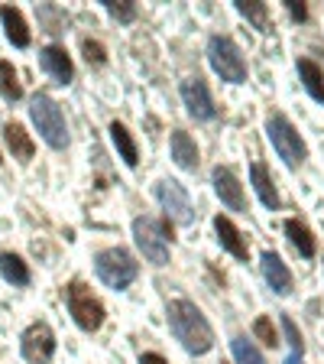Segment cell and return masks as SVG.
Instances as JSON below:
<instances>
[{
	"label": "cell",
	"mask_w": 324,
	"mask_h": 364,
	"mask_svg": "<svg viewBox=\"0 0 324 364\" xmlns=\"http://www.w3.org/2000/svg\"><path fill=\"white\" fill-rule=\"evenodd\" d=\"M166 316H169L172 335L181 341V348L189 351V355H208V351L214 348V332L195 303H189V299H172V303L166 306Z\"/></svg>",
	"instance_id": "cell-1"
},
{
	"label": "cell",
	"mask_w": 324,
	"mask_h": 364,
	"mask_svg": "<svg viewBox=\"0 0 324 364\" xmlns=\"http://www.w3.org/2000/svg\"><path fill=\"white\" fill-rule=\"evenodd\" d=\"M266 134H269L272 146H276V153H279L282 159H286V166H302L305 156H308V146H305L302 134L295 130V124L289 121L286 114L272 111L269 117H266Z\"/></svg>",
	"instance_id": "cell-2"
},
{
	"label": "cell",
	"mask_w": 324,
	"mask_h": 364,
	"mask_svg": "<svg viewBox=\"0 0 324 364\" xmlns=\"http://www.w3.org/2000/svg\"><path fill=\"white\" fill-rule=\"evenodd\" d=\"M94 273H98V280L111 289H127L130 283L136 280V273H140V264L133 260V254L123 247H107L101 250L98 257H94Z\"/></svg>",
	"instance_id": "cell-3"
},
{
	"label": "cell",
	"mask_w": 324,
	"mask_h": 364,
	"mask_svg": "<svg viewBox=\"0 0 324 364\" xmlns=\"http://www.w3.org/2000/svg\"><path fill=\"white\" fill-rule=\"evenodd\" d=\"M30 117L33 124L39 127V134H43V140L52 150H65L68 146V127H65V114H62V107L55 105L49 95H36V98L30 101Z\"/></svg>",
	"instance_id": "cell-4"
},
{
	"label": "cell",
	"mask_w": 324,
	"mask_h": 364,
	"mask_svg": "<svg viewBox=\"0 0 324 364\" xmlns=\"http://www.w3.org/2000/svg\"><path fill=\"white\" fill-rule=\"evenodd\" d=\"M133 237L136 247L143 250V257L150 264L162 267L169 264V241H172V225L169 221H156V218H136L133 221Z\"/></svg>",
	"instance_id": "cell-5"
},
{
	"label": "cell",
	"mask_w": 324,
	"mask_h": 364,
	"mask_svg": "<svg viewBox=\"0 0 324 364\" xmlns=\"http://www.w3.org/2000/svg\"><path fill=\"white\" fill-rule=\"evenodd\" d=\"M208 62H211V68L220 75V82H230V85L247 82V62H243L240 46L230 36L208 39Z\"/></svg>",
	"instance_id": "cell-6"
},
{
	"label": "cell",
	"mask_w": 324,
	"mask_h": 364,
	"mask_svg": "<svg viewBox=\"0 0 324 364\" xmlns=\"http://www.w3.org/2000/svg\"><path fill=\"white\" fill-rule=\"evenodd\" d=\"M65 303H68V312L75 318V326L84 328V332H98L104 326V303L98 296L91 293L82 280L68 283L65 287Z\"/></svg>",
	"instance_id": "cell-7"
},
{
	"label": "cell",
	"mask_w": 324,
	"mask_h": 364,
	"mask_svg": "<svg viewBox=\"0 0 324 364\" xmlns=\"http://www.w3.org/2000/svg\"><path fill=\"white\" fill-rule=\"evenodd\" d=\"M156 198L162 205V212H166V221H179V225H191L195 212H191V198L185 192V186L175 179H159L156 182Z\"/></svg>",
	"instance_id": "cell-8"
},
{
	"label": "cell",
	"mask_w": 324,
	"mask_h": 364,
	"mask_svg": "<svg viewBox=\"0 0 324 364\" xmlns=\"http://www.w3.org/2000/svg\"><path fill=\"white\" fill-rule=\"evenodd\" d=\"M20 348H23V358H26V361H33V364L52 361V355H55V335H52V328L45 326V322L30 326L26 332H23V338H20Z\"/></svg>",
	"instance_id": "cell-9"
},
{
	"label": "cell",
	"mask_w": 324,
	"mask_h": 364,
	"mask_svg": "<svg viewBox=\"0 0 324 364\" xmlns=\"http://www.w3.org/2000/svg\"><path fill=\"white\" fill-rule=\"evenodd\" d=\"M181 101H185V107H189V114L195 121H211L214 114H218L204 78H185V82H181Z\"/></svg>",
	"instance_id": "cell-10"
},
{
	"label": "cell",
	"mask_w": 324,
	"mask_h": 364,
	"mask_svg": "<svg viewBox=\"0 0 324 364\" xmlns=\"http://www.w3.org/2000/svg\"><path fill=\"white\" fill-rule=\"evenodd\" d=\"M211 179H214V192H218V198L227 205V208H234V212H243V208H247V202H243V186H240L234 169L214 166Z\"/></svg>",
	"instance_id": "cell-11"
},
{
	"label": "cell",
	"mask_w": 324,
	"mask_h": 364,
	"mask_svg": "<svg viewBox=\"0 0 324 364\" xmlns=\"http://www.w3.org/2000/svg\"><path fill=\"white\" fill-rule=\"evenodd\" d=\"M259 267H263L266 283H269L276 293H279V296L292 293V273H289V267L282 264V257L276 254V250H263V257H259Z\"/></svg>",
	"instance_id": "cell-12"
},
{
	"label": "cell",
	"mask_w": 324,
	"mask_h": 364,
	"mask_svg": "<svg viewBox=\"0 0 324 364\" xmlns=\"http://www.w3.org/2000/svg\"><path fill=\"white\" fill-rule=\"evenodd\" d=\"M214 231H218V241H220V247H224L227 254H234L237 260L250 257L247 241H243V235L237 231V225L227 218V215H218V218H214Z\"/></svg>",
	"instance_id": "cell-13"
},
{
	"label": "cell",
	"mask_w": 324,
	"mask_h": 364,
	"mask_svg": "<svg viewBox=\"0 0 324 364\" xmlns=\"http://www.w3.org/2000/svg\"><path fill=\"white\" fill-rule=\"evenodd\" d=\"M39 62H43V68H45V72H49V75H52L59 85H68V82H72V75H75V68H72V59H68V53L62 49V46H45L43 53H39Z\"/></svg>",
	"instance_id": "cell-14"
},
{
	"label": "cell",
	"mask_w": 324,
	"mask_h": 364,
	"mask_svg": "<svg viewBox=\"0 0 324 364\" xmlns=\"http://www.w3.org/2000/svg\"><path fill=\"white\" fill-rule=\"evenodd\" d=\"M286 237H289V244H292L302 257H315V250H318V241H315V235H311V228L305 225V221H298V218H289L286 225Z\"/></svg>",
	"instance_id": "cell-15"
},
{
	"label": "cell",
	"mask_w": 324,
	"mask_h": 364,
	"mask_svg": "<svg viewBox=\"0 0 324 364\" xmlns=\"http://www.w3.org/2000/svg\"><path fill=\"white\" fill-rule=\"evenodd\" d=\"M4 134H7V146H10V153H13V159L30 163L33 153H36V144L30 140L26 127H23V124H16V121H10L7 127H4Z\"/></svg>",
	"instance_id": "cell-16"
},
{
	"label": "cell",
	"mask_w": 324,
	"mask_h": 364,
	"mask_svg": "<svg viewBox=\"0 0 324 364\" xmlns=\"http://www.w3.org/2000/svg\"><path fill=\"white\" fill-rule=\"evenodd\" d=\"M0 20H4V30H7V39L13 46H20V49H26L30 46V30H26V20H23V14L16 7H0Z\"/></svg>",
	"instance_id": "cell-17"
},
{
	"label": "cell",
	"mask_w": 324,
	"mask_h": 364,
	"mask_svg": "<svg viewBox=\"0 0 324 364\" xmlns=\"http://www.w3.org/2000/svg\"><path fill=\"white\" fill-rule=\"evenodd\" d=\"M250 176H253V189H257L259 202H263L266 208H272V212H276V208H279V192H276V186H272L266 166H263V163H253V166H250Z\"/></svg>",
	"instance_id": "cell-18"
},
{
	"label": "cell",
	"mask_w": 324,
	"mask_h": 364,
	"mask_svg": "<svg viewBox=\"0 0 324 364\" xmlns=\"http://www.w3.org/2000/svg\"><path fill=\"white\" fill-rule=\"evenodd\" d=\"M172 159L181 169H195L198 166V146L185 130H172Z\"/></svg>",
	"instance_id": "cell-19"
},
{
	"label": "cell",
	"mask_w": 324,
	"mask_h": 364,
	"mask_svg": "<svg viewBox=\"0 0 324 364\" xmlns=\"http://www.w3.org/2000/svg\"><path fill=\"white\" fill-rule=\"evenodd\" d=\"M298 75H302V85L318 105H324V72L318 62L311 59H298Z\"/></svg>",
	"instance_id": "cell-20"
},
{
	"label": "cell",
	"mask_w": 324,
	"mask_h": 364,
	"mask_svg": "<svg viewBox=\"0 0 324 364\" xmlns=\"http://www.w3.org/2000/svg\"><path fill=\"white\" fill-rule=\"evenodd\" d=\"M111 140H113V146H117V153H121V159L127 163V166H136V163H140V150H136V140L130 136V130L123 127L121 121L111 124Z\"/></svg>",
	"instance_id": "cell-21"
},
{
	"label": "cell",
	"mask_w": 324,
	"mask_h": 364,
	"mask_svg": "<svg viewBox=\"0 0 324 364\" xmlns=\"http://www.w3.org/2000/svg\"><path fill=\"white\" fill-rule=\"evenodd\" d=\"M0 273H4V280L13 283V287H26V283H30V267L23 264L16 254H10V250L0 254Z\"/></svg>",
	"instance_id": "cell-22"
},
{
	"label": "cell",
	"mask_w": 324,
	"mask_h": 364,
	"mask_svg": "<svg viewBox=\"0 0 324 364\" xmlns=\"http://www.w3.org/2000/svg\"><path fill=\"white\" fill-rule=\"evenodd\" d=\"M237 10H240V16H247L259 33H269V7H266V4H259V0H237Z\"/></svg>",
	"instance_id": "cell-23"
},
{
	"label": "cell",
	"mask_w": 324,
	"mask_h": 364,
	"mask_svg": "<svg viewBox=\"0 0 324 364\" xmlns=\"http://www.w3.org/2000/svg\"><path fill=\"white\" fill-rule=\"evenodd\" d=\"M230 351H234V361L237 364H266V358L259 355V348L253 345V341L243 338V335L230 338Z\"/></svg>",
	"instance_id": "cell-24"
},
{
	"label": "cell",
	"mask_w": 324,
	"mask_h": 364,
	"mask_svg": "<svg viewBox=\"0 0 324 364\" xmlns=\"http://www.w3.org/2000/svg\"><path fill=\"white\" fill-rule=\"evenodd\" d=\"M0 95L7 101H20L23 98V85L16 78V68L10 62H0Z\"/></svg>",
	"instance_id": "cell-25"
},
{
	"label": "cell",
	"mask_w": 324,
	"mask_h": 364,
	"mask_svg": "<svg viewBox=\"0 0 324 364\" xmlns=\"http://www.w3.org/2000/svg\"><path fill=\"white\" fill-rule=\"evenodd\" d=\"M101 4H104V10L117 23H133L136 20V4L133 0H101Z\"/></svg>",
	"instance_id": "cell-26"
},
{
	"label": "cell",
	"mask_w": 324,
	"mask_h": 364,
	"mask_svg": "<svg viewBox=\"0 0 324 364\" xmlns=\"http://www.w3.org/2000/svg\"><path fill=\"white\" fill-rule=\"evenodd\" d=\"M253 335H257L263 345H269V348H276V345H279V335H276V328H272V318L269 316H259L257 322H253Z\"/></svg>",
	"instance_id": "cell-27"
},
{
	"label": "cell",
	"mask_w": 324,
	"mask_h": 364,
	"mask_svg": "<svg viewBox=\"0 0 324 364\" xmlns=\"http://www.w3.org/2000/svg\"><path fill=\"white\" fill-rule=\"evenodd\" d=\"M282 332H286V338H289V345H292V351L295 355H302V348H305V341H302V332L295 328V322L289 316H282Z\"/></svg>",
	"instance_id": "cell-28"
},
{
	"label": "cell",
	"mask_w": 324,
	"mask_h": 364,
	"mask_svg": "<svg viewBox=\"0 0 324 364\" xmlns=\"http://www.w3.org/2000/svg\"><path fill=\"white\" fill-rule=\"evenodd\" d=\"M84 59H88V65H104L107 62V53H104V46L94 43V39H84Z\"/></svg>",
	"instance_id": "cell-29"
},
{
	"label": "cell",
	"mask_w": 324,
	"mask_h": 364,
	"mask_svg": "<svg viewBox=\"0 0 324 364\" xmlns=\"http://www.w3.org/2000/svg\"><path fill=\"white\" fill-rule=\"evenodd\" d=\"M286 10H289V16H292V20H308V7H305V4H295V0H289L286 4Z\"/></svg>",
	"instance_id": "cell-30"
},
{
	"label": "cell",
	"mask_w": 324,
	"mask_h": 364,
	"mask_svg": "<svg viewBox=\"0 0 324 364\" xmlns=\"http://www.w3.org/2000/svg\"><path fill=\"white\" fill-rule=\"evenodd\" d=\"M140 364H169L162 355H156V351H146V355H140Z\"/></svg>",
	"instance_id": "cell-31"
},
{
	"label": "cell",
	"mask_w": 324,
	"mask_h": 364,
	"mask_svg": "<svg viewBox=\"0 0 324 364\" xmlns=\"http://www.w3.org/2000/svg\"><path fill=\"white\" fill-rule=\"evenodd\" d=\"M286 364H302V355H292V358H289Z\"/></svg>",
	"instance_id": "cell-32"
},
{
	"label": "cell",
	"mask_w": 324,
	"mask_h": 364,
	"mask_svg": "<svg viewBox=\"0 0 324 364\" xmlns=\"http://www.w3.org/2000/svg\"><path fill=\"white\" fill-rule=\"evenodd\" d=\"M0 163H4V156H0Z\"/></svg>",
	"instance_id": "cell-33"
}]
</instances>
